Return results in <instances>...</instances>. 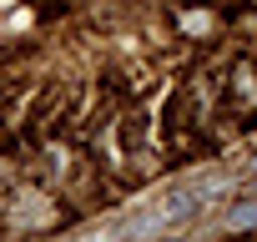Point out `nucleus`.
I'll use <instances>...</instances> for the list:
<instances>
[{"label": "nucleus", "mask_w": 257, "mask_h": 242, "mask_svg": "<svg viewBox=\"0 0 257 242\" xmlns=\"http://www.w3.org/2000/svg\"><path fill=\"white\" fill-rule=\"evenodd\" d=\"M252 222H257V202H252V207H237V212L227 217V227H252Z\"/></svg>", "instance_id": "obj_1"}]
</instances>
